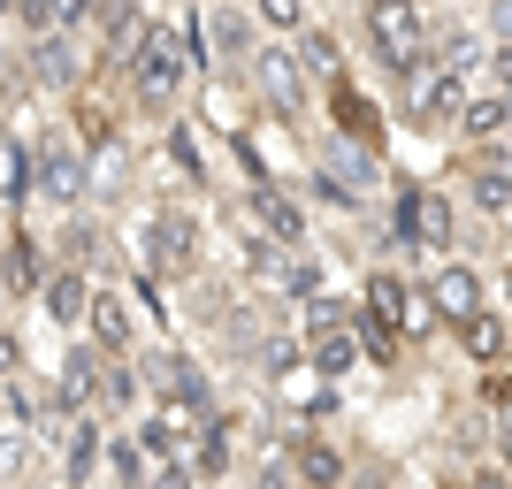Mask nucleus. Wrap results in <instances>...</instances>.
<instances>
[{
  "label": "nucleus",
  "mask_w": 512,
  "mask_h": 489,
  "mask_svg": "<svg viewBox=\"0 0 512 489\" xmlns=\"http://www.w3.org/2000/svg\"><path fill=\"white\" fill-rule=\"evenodd\" d=\"M497 77H505V85H512V39L497 46Z\"/></svg>",
  "instance_id": "nucleus-33"
},
{
  "label": "nucleus",
  "mask_w": 512,
  "mask_h": 489,
  "mask_svg": "<svg viewBox=\"0 0 512 489\" xmlns=\"http://www.w3.org/2000/svg\"><path fill=\"white\" fill-rule=\"evenodd\" d=\"M505 314H512V268H505Z\"/></svg>",
  "instance_id": "nucleus-35"
},
{
  "label": "nucleus",
  "mask_w": 512,
  "mask_h": 489,
  "mask_svg": "<svg viewBox=\"0 0 512 489\" xmlns=\"http://www.w3.org/2000/svg\"><path fill=\"white\" fill-rule=\"evenodd\" d=\"M360 352H367V344H360V337H344V329H321V337H314V367H321V375H344Z\"/></svg>",
  "instance_id": "nucleus-19"
},
{
  "label": "nucleus",
  "mask_w": 512,
  "mask_h": 489,
  "mask_svg": "<svg viewBox=\"0 0 512 489\" xmlns=\"http://www.w3.org/2000/svg\"><path fill=\"white\" fill-rule=\"evenodd\" d=\"M360 306H367V314H383V321H398V329H421V337L444 321V314H436V298H428V291H406L398 276H375Z\"/></svg>",
  "instance_id": "nucleus-4"
},
{
  "label": "nucleus",
  "mask_w": 512,
  "mask_h": 489,
  "mask_svg": "<svg viewBox=\"0 0 512 489\" xmlns=\"http://www.w3.org/2000/svg\"><path fill=\"white\" fill-rule=\"evenodd\" d=\"M39 298H46V314H54V321H85V314H92V291H85V276H77V268L46 276Z\"/></svg>",
  "instance_id": "nucleus-11"
},
{
  "label": "nucleus",
  "mask_w": 512,
  "mask_h": 489,
  "mask_svg": "<svg viewBox=\"0 0 512 489\" xmlns=\"http://www.w3.org/2000/svg\"><path fill=\"white\" fill-rule=\"evenodd\" d=\"M260 16L283 23V31H299V0H260Z\"/></svg>",
  "instance_id": "nucleus-29"
},
{
  "label": "nucleus",
  "mask_w": 512,
  "mask_h": 489,
  "mask_svg": "<svg viewBox=\"0 0 512 489\" xmlns=\"http://www.w3.org/2000/svg\"><path fill=\"white\" fill-rule=\"evenodd\" d=\"M107 474H115V482H138V474H146V444H123V436H115V444H107Z\"/></svg>",
  "instance_id": "nucleus-24"
},
{
  "label": "nucleus",
  "mask_w": 512,
  "mask_h": 489,
  "mask_svg": "<svg viewBox=\"0 0 512 489\" xmlns=\"http://www.w3.org/2000/svg\"><path fill=\"white\" fill-rule=\"evenodd\" d=\"M367 153H375V146H367ZM367 153H360V161H352V153H329V192H337V199H360L367 184H375V161H367Z\"/></svg>",
  "instance_id": "nucleus-18"
},
{
  "label": "nucleus",
  "mask_w": 512,
  "mask_h": 489,
  "mask_svg": "<svg viewBox=\"0 0 512 489\" xmlns=\"http://www.w3.org/2000/svg\"><path fill=\"white\" fill-rule=\"evenodd\" d=\"M459 123H467L474 138H512V100H505V92H482V100H467Z\"/></svg>",
  "instance_id": "nucleus-14"
},
{
  "label": "nucleus",
  "mask_w": 512,
  "mask_h": 489,
  "mask_svg": "<svg viewBox=\"0 0 512 489\" xmlns=\"http://www.w3.org/2000/svg\"><path fill=\"white\" fill-rule=\"evenodd\" d=\"M92 398L107 405V367H100V352H69V360H62V405H92Z\"/></svg>",
  "instance_id": "nucleus-9"
},
{
  "label": "nucleus",
  "mask_w": 512,
  "mask_h": 489,
  "mask_svg": "<svg viewBox=\"0 0 512 489\" xmlns=\"http://www.w3.org/2000/svg\"><path fill=\"white\" fill-rule=\"evenodd\" d=\"M39 192L69 207V199L85 192V161H77L69 146H39Z\"/></svg>",
  "instance_id": "nucleus-8"
},
{
  "label": "nucleus",
  "mask_w": 512,
  "mask_h": 489,
  "mask_svg": "<svg viewBox=\"0 0 512 489\" xmlns=\"http://www.w3.org/2000/svg\"><path fill=\"white\" fill-rule=\"evenodd\" d=\"M306 321H314V329H344V306H337V298H314V306H306Z\"/></svg>",
  "instance_id": "nucleus-28"
},
{
  "label": "nucleus",
  "mask_w": 512,
  "mask_h": 489,
  "mask_svg": "<svg viewBox=\"0 0 512 489\" xmlns=\"http://www.w3.org/2000/svg\"><path fill=\"white\" fill-rule=\"evenodd\" d=\"M77 130H85V146H107V115H100V107H77Z\"/></svg>",
  "instance_id": "nucleus-27"
},
{
  "label": "nucleus",
  "mask_w": 512,
  "mask_h": 489,
  "mask_svg": "<svg viewBox=\"0 0 512 489\" xmlns=\"http://www.w3.org/2000/svg\"><path fill=\"white\" fill-rule=\"evenodd\" d=\"M367 46L383 69H413L421 62V8L413 0H367Z\"/></svg>",
  "instance_id": "nucleus-2"
},
{
  "label": "nucleus",
  "mask_w": 512,
  "mask_h": 489,
  "mask_svg": "<svg viewBox=\"0 0 512 489\" xmlns=\"http://www.w3.org/2000/svg\"><path fill=\"white\" fill-rule=\"evenodd\" d=\"M130 77H138V92H146L153 107H169L176 85H184V39H176V31H153L146 54L130 62Z\"/></svg>",
  "instance_id": "nucleus-3"
},
{
  "label": "nucleus",
  "mask_w": 512,
  "mask_h": 489,
  "mask_svg": "<svg viewBox=\"0 0 512 489\" xmlns=\"http://www.w3.org/2000/svg\"><path fill=\"white\" fill-rule=\"evenodd\" d=\"M153 260H176V268L192 260V222H184V214H161V222H153Z\"/></svg>",
  "instance_id": "nucleus-20"
},
{
  "label": "nucleus",
  "mask_w": 512,
  "mask_h": 489,
  "mask_svg": "<svg viewBox=\"0 0 512 489\" xmlns=\"http://www.w3.org/2000/svg\"><path fill=\"white\" fill-rule=\"evenodd\" d=\"M337 130H344V138H360V146H383V115H375L352 85H337Z\"/></svg>",
  "instance_id": "nucleus-13"
},
{
  "label": "nucleus",
  "mask_w": 512,
  "mask_h": 489,
  "mask_svg": "<svg viewBox=\"0 0 512 489\" xmlns=\"http://www.w3.org/2000/svg\"><path fill=\"white\" fill-rule=\"evenodd\" d=\"M490 23H497V39H512V0H497V8H490Z\"/></svg>",
  "instance_id": "nucleus-32"
},
{
  "label": "nucleus",
  "mask_w": 512,
  "mask_h": 489,
  "mask_svg": "<svg viewBox=\"0 0 512 489\" xmlns=\"http://www.w3.org/2000/svg\"><path fill=\"white\" fill-rule=\"evenodd\" d=\"M92 337H100L107 344V352H123V337H130V314H123V306H115V298H92Z\"/></svg>",
  "instance_id": "nucleus-22"
},
{
  "label": "nucleus",
  "mask_w": 512,
  "mask_h": 489,
  "mask_svg": "<svg viewBox=\"0 0 512 489\" xmlns=\"http://www.w3.org/2000/svg\"><path fill=\"white\" fill-rule=\"evenodd\" d=\"M306 69H337V39L329 31H306V54H299Z\"/></svg>",
  "instance_id": "nucleus-26"
},
{
  "label": "nucleus",
  "mask_w": 512,
  "mask_h": 489,
  "mask_svg": "<svg viewBox=\"0 0 512 489\" xmlns=\"http://www.w3.org/2000/svg\"><path fill=\"white\" fill-rule=\"evenodd\" d=\"M474 207H482V214L512 207V161H482V169H474Z\"/></svg>",
  "instance_id": "nucleus-17"
},
{
  "label": "nucleus",
  "mask_w": 512,
  "mask_h": 489,
  "mask_svg": "<svg viewBox=\"0 0 512 489\" xmlns=\"http://www.w3.org/2000/svg\"><path fill=\"white\" fill-rule=\"evenodd\" d=\"M299 474L306 482H344V459L329 444H299Z\"/></svg>",
  "instance_id": "nucleus-23"
},
{
  "label": "nucleus",
  "mask_w": 512,
  "mask_h": 489,
  "mask_svg": "<svg viewBox=\"0 0 512 489\" xmlns=\"http://www.w3.org/2000/svg\"><path fill=\"white\" fill-rule=\"evenodd\" d=\"M0 153H8V130H0Z\"/></svg>",
  "instance_id": "nucleus-37"
},
{
  "label": "nucleus",
  "mask_w": 512,
  "mask_h": 489,
  "mask_svg": "<svg viewBox=\"0 0 512 489\" xmlns=\"http://www.w3.org/2000/svg\"><path fill=\"white\" fill-rule=\"evenodd\" d=\"M428 298H436V314H444L451 329H459V321H474V314H482V276L451 260V268H436V276H428Z\"/></svg>",
  "instance_id": "nucleus-7"
},
{
  "label": "nucleus",
  "mask_w": 512,
  "mask_h": 489,
  "mask_svg": "<svg viewBox=\"0 0 512 489\" xmlns=\"http://www.w3.org/2000/svg\"><path fill=\"white\" fill-rule=\"evenodd\" d=\"M398 77H406V123L451 130L459 115H467V85H459L451 62H413V69H398Z\"/></svg>",
  "instance_id": "nucleus-1"
},
{
  "label": "nucleus",
  "mask_w": 512,
  "mask_h": 489,
  "mask_svg": "<svg viewBox=\"0 0 512 489\" xmlns=\"http://www.w3.org/2000/svg\"><path fill=\"white\" fill-rule=\"evenodd\" d=\"M214 39L230 46V54H245V23H237V16H214Z\"/></svg>",
  "instance_id": "nucleus-30"
},
{
  "label": "nucleus",
  "mask_w": 512,
  "mask_h": 489,
  "mask_svg": "<svg viewBox=\"0 0 512 489\" xmlns=\"http://www.w3.org/2000/svg\"><path fill=\"white\" fill-rule=\"evenodd\" d=\"M253 77H260V92H268L283 115H306V62L291 54V46H268V54H253Z\"/></svg>",
  "instance_id": "nucleus-5"
},
{
  "label": "nucleus",
  "mask_w": 512,
  "mask_h": 489,
  "mask_svg": "<svg viewBox=\"0 0 512 489\" xmlns=\"http://www.w3.org/2000/svg\"><path fill=\"white\" fill-rule=\"evenodd\" d=\"M0 8H16V0H0Z\"/></svg>",
  "instance_id": "nucleus-38"
},
{
  "label": "nucleus",
  "mask_w": 512,
  "mask_h": 489,
  "mask_svg": "<svg viewBox=\"0 0 512 489\" xmlns=\"http://www.w3.org/2000/svg\"><path fill=\"white\" fill-rule=\"evenodd\" d=\"M398 237H406V245H428V253H444V245H451V199L444 192H406V207H398Z\"/></svg>",
  "instance_id": "nucleus-6"
},
{
  "label": "nucleus",
  "mask_w": 512,
  "mask_h": 489,
  "mask_svg": "<svg viewBox=\"0 0 512 489\" xmlns=\"http://www.w3.org/2000/svg\"><path fill=\"white\" fill-rule=\"evenodd\" d=\"M459 344H467V360H505V321L482 306L474 321H459Z\"/></svg>",
  "instance_id": "nucleus-15"
},
{
  "label": "nucleus",
  "mask_w": 512,
  "mask_h": 489,
  "mask_svg": "<svg viewBox=\"0 0 512 489\" xmlns=\"http://www.w3.org/2000/svg\"><path fill=\"white\" fill-rule=\"evenodd\" d=\"M138 444H146L153 459H176V413H161V421H146V428H138Z\"/></svg>",
  "instance_id": "nucleus-25"
},
{
  "label": "nucleus",
  "mask_w": 512,
  "mask_h": 489,
  "mask_svg": "<svg viewBox=\"0 0 512 489\" xmlns=\"http://www.w3.org/2000/svg\"><path fill=\"white\" fill-rule=\"evenodd\" d=\"M8 367H16V337H0V375H8Z\"/></svg>",
  "instance_id": "nucleus-34"
},
{
  "label": "nucleus",
  "mask_w": 512,
  "mask_h": 489,
  "mask_svg": "<svg viewBox=\"0 0 512 489\" xmlns=\"http://www.w3.org/2000/svg\"><path fill=\"white\" fill-rule=\"evenodd\" d=\"M398 337H406L398 321H383V314H367V306H360V344H367V360H398Z\"/></svg>",
  "instance_id": "nucleus-21"
},
{
  "label": "nucleus",
  "mask_w": 512,
  "mask_h": 489,
  "mask_svg": "<svg viewBox=\"0 0 512 489\" xmlns=\"http://www.w3.org/2000/svg\"><path fill=\"white\" fill-rule=\"evenodd\" d=\"M436 62H451V69H467V62H474V39H467V31H459V39H444V54H436Z\"/></svg>",
  "instance_id": "nucleus-31"
},
{
  "label": "nucleus",
  "mask_w": 512,
  "mask_h": 489,
  "mask_svg": "<svg viewBox=\"0 0 512 489\" xmlns=\"http://www.w3.org/2000/svg\"><path fill=\"white\" fill-rule=\"evenodd\" d=\"M8 283H16V276H8V268H0V291H8Z\"/></svg>",
  "instance_id": "nucleus-36"
},
{
  "label": "nucleus",
  "mask_w": 512,
  "mask_h": 489,
  "mask_svg": "<svg viewBox=\"0 0 512 489\" xmlns=\"http://www.w3.org/2000/svg\"><path fill=\"white\" fill-rule=\"evenodd\" d=\"M31 69H39L46 85H77V54H69L62 31H39V54H31Z\"/></svg>",
  "instance_id": "nucleus-16"
},
{
  "label": "nucleus",
  "mask_w": 512,
  "mask_h": 489,
  "mask_svg": "<svg viewBox=\"0 0 512 489\" xmlns=\"http://www.w3.org/2000/svg\"><path fill=\"white\" fill-rule=\"evenodd\" d=\"M146 39H153V23L138 16V8H115V16H107V62H138V54H146Z\"/></svg>",
  "instance_id": "nucleus-12"
},
{
  "label": "nucleus",
  "mask_w": 512,
  "mask_h": 489,
  "mask_svg": "<svg viewBox=\"0 0 512 489\" xmlns=\"http://www.w3.org/2000/svg\"><path fill=\"white\" fill-rule=\"evenodd\" d=\"M253 214H260V222H268V237H276V245H299V237H306L299 207H291V199H283L276 184H253Z\"/></svg>",
  "instance_id": "nucleus-10"
}]
</instances>
